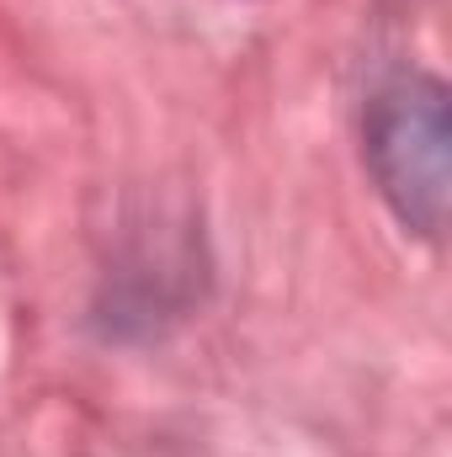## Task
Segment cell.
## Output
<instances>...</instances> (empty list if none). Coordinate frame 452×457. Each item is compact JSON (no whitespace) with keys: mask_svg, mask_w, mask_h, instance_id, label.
I'll return each instance as SVG.
<instances>
[{"mask_svg":"<svg viewBox=\"0 0 452 457\" xmlns=\"http://www.w3.org/2000/svg\"><path fill=\"white\" fill-rule=\"evenodd\" d=\"M367 160L394 213L421 234L448 219V91L437 80H399L367 117Z\"/></svg>","mask_w":452,"mask_h":457,"instance_id":"obj_1","label":"cell"}]
</instances>
